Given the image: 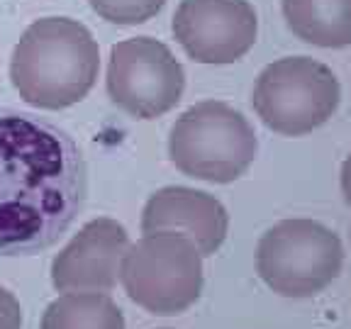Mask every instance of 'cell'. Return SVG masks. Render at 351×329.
<instances>
[{"label":"cell","mask_w":351,"mask_h":329,"mask_svg":"<svg viewBox=\"0 0 351 329\" xmlns=\"http://www.w3.org/2000/svg\"><path fill=\"white\" fill-rule=\"evenodd\" d=\"M86 193V161L69 132L0 108V256H29L56 244L76 222Z\"/></svg>","instance_id":"6da1fadb"},{"label":"cell","mask_w":351,"mask_h":329,"mask_svg":"<svg viewBox=\"0 0 351 329\" xmlns=\"http://www.w3.org/2000/svg\"><path fill=\"white\" fill-rule=\"evenodd\" d=\"M100 71V49L90 29L71 17H42L17 42L10 78L20 98L39 110L81 103Z\"/></svg>","instance_id":"7a4b0ae2"},{"label":"cell","mask_w":351,"mask_h":329,"mask_svg":"<svg viewBox=\"0 0 351 329\" xmlns=\"http://www.w3.org/2000/svg\"><path fill=\"white\" fill-rule=\"evenodd\" d=\"M258 139L232 105L203 100L173 122L169 156L181 173L208 183H232L254 164Z\"/></svg>","instance_id":"3957f363"},{"label":"cell","mask_w":351,"mask_h":329,"mask_svg":"<svg viewBox=\"0 0 351 329\" xmlns=\"http://www.w3.org/2000/svg\"><path fill=\"white\" fill-rule=\"evenodd\" d=\"M120 280L130 300L147 313L181 315L203 293V254L178 232H149L130 244Z\"/></svg>","instance_id":"277c9868"},{"label":"cell","mask_w":351,"mask_h":329,"mask_svg":"<svg viewBox=\"0 0 351 329\" xmlns=\"http://www.w3.org/2000/svg\"><path fill=\"white\" fill-rule=\"evenodd\" d=\"M344 247L337 232L317 219H280L256 247V271L283 297H313L337 280Z\"/></svg>","instance_id":"5b68a950"},{"label":"cell","mask_w":351,"mask_h":329,"mask_svg":"<svg viewBox=\"0 0 351 329\" xmlns=\"http://www.w3.org/2000/svg\"><path fill=\"white\" fill-rule=\"evenodd\" d=\"M341 86L335 71L310 56H285L269 64L254 83L252 105L269 130L302 137L335 115Z\"/></svg>","instance_id":"8992f818"},{"label":"cell","mask_w":351,"mask_h":329,"mask_svg":"<svg viewBox=\"0 0 351 329\" xmlns=\"http://www.w3.org/2000/svg\"><path fill=\"white\" fill-rule=\"evenodd\" d=\"M108 95L127 115L154 120L181 103L186 71L164 42L134 37L115 44L108 61Z\"/></svg>","instance_id":"52a82bcc"},{"label":"cell","mask_w":351,"mask_h":329,"mask_svg":"<svg viewBox=\"0 0 351 329\" xmlns=\"http://www.w3.org/2000/svg\"><path fill=\"white\" fill-rule=\"evenodd\" d=\"M173 34L197 64H234L256 42L258 17L249 0H181Z\"/></svg>","instance_id":"ba28073f"},{"label":"cell","mask_w":351,"mask_h":329,"mask_svg":"<svg viewBox=\"0 0 351 329\" xmlns=\"http://www.w3.org/2000/svg\"><path fill=\"white\" fill-rule=\"evenodd\" d=\"M127 249L130 234L117 219H90L54 256L51 283L59 293H110Z\"/></svg>","instance_id":"9c48e42d"},{"label":"cell","mask_w":351,"mask_h":329,"mask_svg":"<svg viewBox=\"0 0 351 329\" xmlns=\"http://www.w3.org/2000/svg\"><path fill=\"white\" fill-rule=\"evenodd\" d=\"M230 215L217 197L186 186L159 188L144 205L142 232H178L203 256L217 252L227 239Z\"/></svg>","instance_id":"30bf717a"},{"label":"cell","mask_w":351,"mask_h":329,"mask_svg":"<svg viewBox=\"0 0 351 329\" xmlns=\"http://www.w3.org/2000/svg\"><path fill=\"white\" fill-rule=\"evenodd\" d=\"M293 34L307 44L339 49L351 44V0H280Z\"/></svg>","instance_id":"8fae6325"},{"label":"cell","mask_w":351,"mask_h":329,"mask_svg":"<svg viewBox=\"0 0 351 329\" xmlns=\"http://www.w3.org/2000/svg\"><path fill=\"white\" fill-rule=\"evenodd\" d=\"M42 329H125V317L108 293H64L44 310Z\"/></svg>","instance_id":"7c38bea8"},{"label":"cell","mask_w":351,"mask_h":329,"mask_svg":"<svg viewBox=\"0 0 351 329\" xmlns=\"http://www.w3.org/2000/svg\"><path fill=\"white\" fill-rule=\"evenodd\" d=\"M88 5L103 20L130 27L152 20L166 5V0H88Z\"/></svg>","instance_id":"4fadbf2b"},{"label":"cell","mask_w":351,"mask_h":329,"mask_svg":"<svg viewBox=\"0 0 351 329\" xmlns=\"http://www.w3.org/2000/svg\"><path fill=\"white\" fill-rule=\"evenodd\" d=\"M0 329H22L20 300L0 285Z\"/></svg>","instance_id":"5bb4252c"},{"label":"cell","mask_w":351,"mask_h":329,"mask_svg":"<svg viewBox=\"0 0 351 329\" xmlns=\"http://www.w3.org/2000/svg\"><path fill=\"white\" fill-rule=\"evenodd\" d=\"M341 193H344V200L351 205V154L346 156L344 166H341Z\"/></svg>","instance_id":"9a60e30c"}]
</instances>
